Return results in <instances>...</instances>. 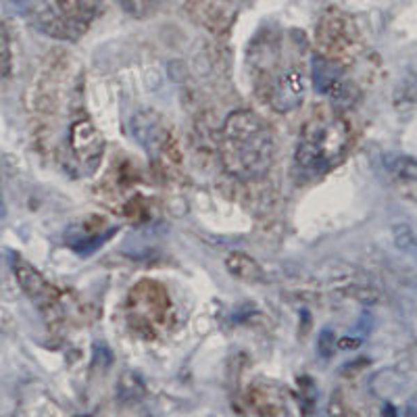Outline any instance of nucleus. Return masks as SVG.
<instances>
[{
  "label": "nucleus",
  "mask_w": 417,
  "mask_h": 417,
  "mask_svg": "<svg viewBox=\"0 0 417 417\" xmlns=\"http://www.w3.org/2000/svg\"><path fill=\"white\" fill-rule=\"evenodd\" d=\"M223 169L240 182H257L267 175L276 159L272 127L253 111L232 113L219 138Z\"/></svg>",
  "instance_id": "obj_1"
},
{
  "label": "nucleus",
  "mask_w": 417,
  "mask_h": 417,
  "mask_svg": "<svg viewBox=\"0 0 417 417\" xmlns=\"http://www.w3.org/2000/svg\"><path fill=\"white\" fill-rule=\"evenodd\" d=\"M353 144L349 121L338 109H317L303 125L294 163L299 173L320 178L338 167Z\"/></svg>",
  "instance_id": "obj_2"
},
{
  "label": "nucleus",
  "mask_w": 417,
  "mask_h": 417,
  "mask_svg": "<svg viewBox=\"0 0 417 417\" xmlns=\"http://www.w3.org/2000/svg\"><path fill=\"white\" fill-rule=\"evenodd\" d=\"M100 0H33L31 19L46 36L77 40L98 15Z\"/></svg>",
  "instance_id": "obj_3"
},
{
  "label": "nucleus",
  "mask_w": 417,
  "mask_h": 417,
  "mask_svg": "<svg viewBox=\"0 0 417 417\" xmlns=\"http://www.w3.org/2000/svg\"><path fill=\"white\" fill-rule=\"evenodd\" d=\"M255 84L259 96L278 113H290L303 104L307 81L303 69L297 65L280 67V65H265L255 71Z\"/></svg>",
  "instance_id": "obj_4"
},
{
  "label": "nucleus",
  "mask_w": 417,
  "mask_h": 417,
  "mask_svg": "<svg viewBox=\"0 0 417 417\" xmlns=\"http://www.w3.org/2000/svg\"><path fill=\"white\" fill-rule=\"evenodd\" d=\"M171 301L167 290L155 280L138 282L127 297V317L136 332L152 338L167 326Z\"/></svg>",
  "instance_id": "obj_5"
},
{
  "label": "nucleus",
  "mask_w": 417,
  "mask_h": 417,
  "mask_svg": "<svg viewBox=\"0 0 417 417\" xmlns=\"http://www.w3.org/2000/svg\"><path fill=\"white\" fill-rule=\"evenodd\" d=\"M132 132L155 163L163 165L165 169H169L171 165H180L178 144L173 140L167 121L159 113L155 111L138 113L132 119Z\"/></svg>",
  "instance_id": "obj_6"
},
{
  "label": "nucleus",
  "mask_w": 417,
  "mask_h": 417,
  "mask_svg": "<svg viewBox=\"0 0 417 417\" xmlns=\"http://www.w3.org/2000/svg\"><path fill=\"white\" fill-rule=\"evenodd\" d=\"M315 40L322 50L320 56H324L340 67L355 58L357 46H359V36H357L353 21L334 10L322 19Z\"/></svg>",
  "instance_id": "obj_7"
},
{
  "label": "nucleus",
  "mask_w": 417,
  "mask_h": 417,
  "mask_svg": "<svg viewBox=\"0 0 417 417\" xmlns=\"http://www.w3.org/2000/svg\"><path fill=\"white\" fill-rule=\"evenodd\" d=\"M13 269H15V278L21 286V290L27 294V299L38 307V311L50 322L56 317L58 309H61V292L48 284L44 280V276L29 265L27 261H23L21 257H15L13 261Z\"/></svg>",
  "instance_id": "obj_8"
},
{
  "label": "nucleus",
  "mask_w": 417,
  "mask_h": 417,
  "mask_svg": "<svg viewBox=\"0 0 417 417\" xmlns=\"http://www.w3.org/2000/svg\"><path fill=\"white\" fill-rule=\"evenodd\" d=\"M311 75L317 92L330 98L332 107L353 104L357 100V88L340 65L315 54L311 61Z\"/></svg>",
  "instance_id": "obj_9"
},
{
  "label": "nucleus",
  "mask_w": 417,
  "mask_h": 417,
  "mask_svg": "<svg viewBox=\"0 0 417 417\" xmlns=\"http://www.w3.org/2000/svg\"><path fill=\"white\" fill-rule=\"evenodd\" d=\"M69 148L79 165L92 173L98 169L104 155V138L90 119H77L69 127Z\"/></svg>",
  "instance_id": "obj_10"
},
{
  "label": "nucleus",
  "mask_w": 417,
  "mask_h": 417,
  "mask_svg": "<svg viewBox=\"0 0 417 417\" xmlns=\"http://www.w3.org/2000/svg\"><path fill=\"white\" fill-rule=\"evenodd\" d=\"M117 232V228H107L104 219L92 217V221H77L67 230V244L69 249H73L77 255L86 257L90 253H94L98 246H102L113 234Z\"/></svg>",
  "instance_id": "obj_11"
},
{
  "label": "nucleus",
  "mask_w": 417,
  "mask_h": 417,
  "mask_svg": "<svg viewBox=\"0 0 417 417\" xmlns=\"http://www.w3.org/2000/svg\"><path fill=\"white\" fill-rule=\"evenodd\" d=\"M226 267H228V272L232 276H236V278H240L244 282H259L263 278V272L257 265V261L251 259L244 253H232L226 259Z\"/></svg>",
  "instance_id": "obj_12"
},
{
  "label": "nucleus",
  "mask_w": 417,
  "mask_h": 417,
  "mask_svg": "<svg viewBox=\"0 0 417 417\" xmlns=\"http://www.w3.org/2000/svg\"><path fill=\"white\" fill-rule=\"evenodd\" d=\"M391 173L397 180V186H401V190H409V198H414L416 192V163L409 157H401L393 167Z\"/></svg>",
  "instance_id": "obj_13"
},
{
  "label": "nucleus",
  "mask_w": 417,
  "mask_h": 417,
  "mask_svg": "<svg viewBox=\"0 0 417 417\" xmlns=\"http://www.w3.org/2000/svg\"><path fill=\"white\" fill-rule=\"evenodd\" d=\"M165 0H119L121 8L134 19H148L152 17Z\"/></svg>",
  "instance_id": "obj_14"
},
{
  "label": "nucleus",
  "mask_w": 417,
  "mask_h": 417,
  "mask_svg": "<svg viewBox=\"0 0 417 417\" xmlns=\"http://www.w3.org/2000/svg\"><path fill=\"white\" fill-rule=\"evenodd\" d=\"M10 40H8V31L6 25L0 21V79L6 77L10 73Z\"/></svg>",
  "instance_id": "obj_15"
},
{
  "label": "nucleus",
  "mask_w": 417,
  "mask_h": 417,
  "mask_svg": "<svg viewBox=\"0 0 417 417\" xmlns=\"http://www.w3.org/2000/svg\"><path fill=\"white\" fill-rule=\"evenodd\" d=\"M334 332L332 330H324L322 334H320V340H317V349H320V353L324 355V357H330L332 355V351H334Z\"/></svg>",
  "instance_id": "obj_16"
},
{
  "label": "nucleus",
  "mask_w": 417,
  "mask_h": 417,
  "mask_svg": "<svg viewBox=\"0 0 417 417\" xmlns=\"http://www.w3.org/2000/svg\"><path fill=\"white\" fill-rule=\"evenodd\" d=\"M330 417H357L353 414V409H349L345 403H340V401H332V409H330Z\"/></svg>",
  "instance_id": "obj_17"
}]
</instances>
